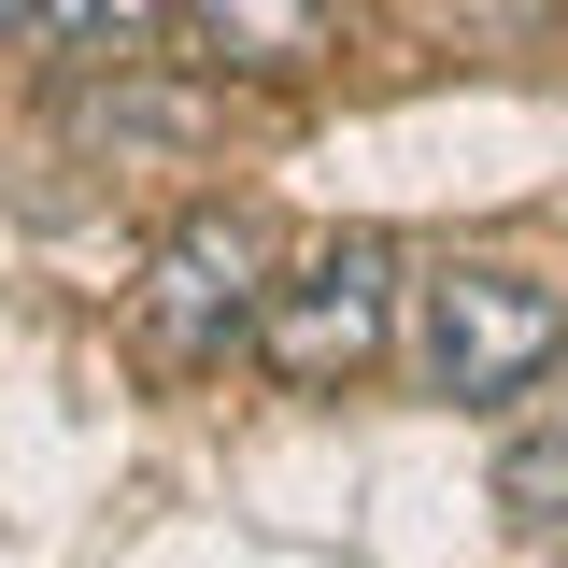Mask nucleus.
<instances>
[{"label":"nucleus","instance_id":"nucleus-1","mask_svg":"<svg viewBox=\"0 0 568 568\" xmlns=\"http://www.w3.org/2000/svg\"><path fill=\"white\" fill-rule=\"evenodd\" d=\"M413 369L455 413H511L540 369H568V298L497 271V256H455V271L413 284Z\"/></svg>","mask_w":568,"mask_h":568},{"label":"nucleus","instance_id":"nucleus-2","mask_svg":"<svg viewBox=\"0 0 568 568\" xmlns=\"http://www.w3.org/2000/svg\"><path fill=\"white\" fill-rule=\"evenodd\" d=\"M242 342L271 355V384L342 398L355 369H384V342H398V242L342 227V242H313L298 271L271 256V298H256V327H242Z\"/></svg>","mask_w":568,"mask_h":568},{"label":"nucleus","instance_id":"nucleus-3","mask_svg":"<svg viewBox=\"0 0 568 568\" xmlns=\"http://www.w3.org/2000/svg\"><path fill=\"white\" fill-rule=\"evenodd\" d=\"M256 298H271V227L256 213H185L156 242V271H142V327H156L171 369H227Z\"/></svg>","mask_w":568,"mask_h":568},{"label":"nucleus","instance_id":"nucleus-4","mask_svg":"<svg viewBox=\"0 0 568 568\" xmlns=\"http://www.w3.org/2000/svg\"><path fill=\"white\" fill-rule=\"evenodd\" d=\"M171 29H185V58L213 85H298V71H327V0H171Z\"/></svg>","mask_w":568,"mask_h":568},{"label":"nucleus","instance_id":"nucleus-5","mask_svg":"<svg viewBox=\"0 0 568 568\" xmlns=\"http://www.w3.org/2000/svg\"><path fill=\"white\" fill-rule=\"evenodd\" d=\"M511 413H526V426L497 440V511H511L526 540H555V526H568V384L540 369V384H526Z\"/></svg>","mask_w":568,"mask_h":568},{"label":"nucleus","instance_id":"nucleus-6","mask_svg":"<svg viewBox=\"0 0 568 568\" xmlns=\"http://www.w3.org/2000/svg\"><path fill=\"white\" fill-rule=\"evenodd\" d=\"M71 142H85V156H114V142L185 156V142H200V100H185V85H100V100H71Z\"/></svg>","mask_w":568,"mask_h":568},{"label":"nucleus","instance_id":"nucleus-7","mask_svg":"<svg viewBox=\"0 0 568 568\" xmlns=\"http://www.w3.org/2000/svg\"><path fill=\"white\" fill-rule=\"evenodd\" d=\"M0 43L14 58H85L100 29H85V0H0Z\"/></svg>","mask_w":568,"mask_h":568},{"label":"nucleus","instance_id":"nucleus-8","mask_svg":"<svg viewBox=\"0 0 568 568\" xmlns=\"http://www.w3.org/2000/svg\"><path fill=\"white\" fill-rule=\"evenodd\" d=\"M85 29H100V43H156V29H171V0H85Z\"/></svg>","mask_w":568,"mask_h":568}]
</instances>
